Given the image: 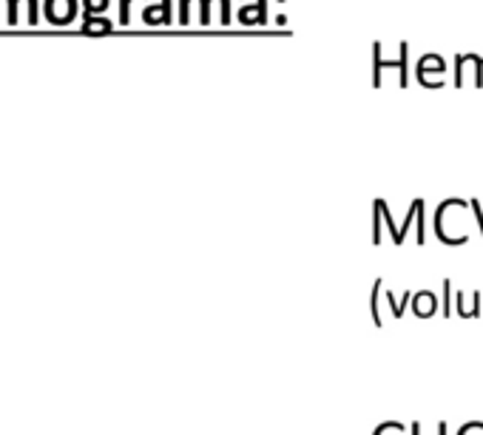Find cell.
I'll use <instances>...</instances> for the list:
<instances>
[{
    "label": "cell",
    "mask_w": 483,
    "mask_h": 435,
    "mask_svg": "<svg viewBox=\"0 0 483 435\" xmlns=\"http://www.w3.org/2000/svg\"><path fill=\"white\" fill-rule=\"evenodd\" d=\"M43 11L54 26H68L77 14V0H46Z\"/></svg>",
    "instance_id": "6da1fadb"
},
{
    "label": "cell",
    "mask_w": 483,
    "mask_h": 435,
    "mask_svg": "<svg viewBox=\"0 0 483 435\" xmlns=\"http://www.w3.org/2000/svg\"><path fill=\"white\" fill-rule=\"evenodd\" d=\"M410 304H412V313L418 319H430V316H435L441 310V302H438V296L432 290H415Z\"/></svg>",
    "instance_id": "7a4b0ae2"
},
{
    "label": "cell",
    "mask_w": 483,
    "mask_h": 435,
    "mask_svg": "<svg viewBox=\"0 0 483 435\" xmlns=\"http://www.w3.org/2000/svg\"><path fill=\"white\" fill-rule=\"evenodd\" d=\"M455 310H458V316H464V319L481 316V290H472V293L455 290Z\"/></svg>",
    "instance_id": "3957f363"
},
{
    "label": "cell",
    "mask_w": 483,
    "mask_h": 435,
    "mask_svg": "<svg viewBox=\"0 0 483 435\" xmlns=\"http://www.w3.org/2000/svg\"><path fill=\"white\" fill-rule=\"evenodd\" d=\"M40 6L37 0H14V26H37Z\"/></svg>",
    "instance_id": "277c9868"
},
{
    "label": "cell",
    "mask_w": 483,
    "mask_h": 435,
    "mask_svg": "<svg viewBox=\"0 0 483 435\" xmlns=\"http://www.w3.org/2000/svg\"><path fill=\"white\" fill-rule=\"evenodd\" d=\"M381 296H384V279H375V282H373V290H370V316H373L375 327H384V316H381Z\"/></svg>",
    "instance_id": "5b68a950"
},
{
    "label": "cell",
    "mask_w": 483,
    "mask_h": 435,
    "mask_svg": "<svg viewBox=\"0 0 483 435\" xmlns=\"http://www.w3.org/2000/svg\"><path fill=\"white\" fill-rule=\"evenodd\" d=\"M384 299H387V304H390V313H393L395 319H401V316L407 313V304L412 302V290H404L401 296H395L393 290H384Z\"/></svg>",
    "instance_id": "8992f818"
},
{
    "label": "cell",
    "mask_w": 483,
    "mask_h": 435,
    "mask_svg": "<svg viewBox=\"0 0 483 435\" xmlns=\"http://www.w3.org/2000/svg\"><path fill=\"white\" fill-rule=\"evenodd\" d=\"M441 290H444L441 316H452V313H455V287H452V279H444V282H441Z\"/></svg>",
    "instance_id": "52a82bcc"
},
{
    "label": "cell",
    "mask_w": 483,
    "mask_h": 435,
    "mask_svg": "<svg viewBox=\"0 0 483 435\" xmlns=\"http://www.w3.org/2000/svg\"><path fill=\"white\" fill-rule=\"evenodd\" d=\"M373 435H410V427L401 421H381Z\"/></svg>",
    "instance_id": "ba28073f"
},
{
    "label": "cell",
    "mask_w": 483,
    "mask_h": 435,
    "mask_svg": "<svg viewBox=\"0 0 483 435\" xmlns=\"http://www.w3.org/2000/svg\"><path fill=\"white\" fill-rule=\"evenodd\" d=\"M111 29V23L105 20V17H94V14H88L85 20H83V31H108Z\"/></svg>",
    "instance_id": "9c48e42d"
},
{
    "label": "cell",
    "mask_w": 483,
    "mask_h": 435,
    "mask_svg": "<svg viewBox=\"0 0 483 435\" xmlns=\"http://www.w3.org/2000/svg\"><path fill=\"white\" fill-rule=\"evenodd\" d=\"M0 23L14 26V0H0Z\"/></svg>",
    "instance_id": "30bf717a"
},
{
    "label": "cell",
    "mask_w": 483,
    "mask_h": 435,
    "mask_svg": "<svg viewBox=\"0 0 483 435\" xmlns=\"http://www.w3.org/2000/svg\"><path fill=\"white\" fill-rule=\"evenodd\" d=\"M410 435H424V424H421V421H412ZM435 435H450V424H447V421H441V424H438V433Z\"/></svg>",
    "instance_id": "8fae6325"
},
{
    "label": "cell",
    "mask_w": 483,
    "mask_h": 435,
    "mask_svg": "<svg viewBox=\"0 0 483 435\" xmlns=\"http://www.w3.org/2000/svg\"><path fill=\"white\" fill-rule=\"evenodd\" d=\"M83 6H85V14H100L108 9V0H83Z\"/></svg>",
    "instance_id": "7c38bea8"
},
{
    "label": "cell",
    "mask_w": 483,
    "mask_h": 435,
    "mask_svg": "<svg viewBox=\"0 0 483 435\" xmlns=\"http://www.w3.org/2000/svg\"><path fill=\"white\" fill-rule=\"evenodd\" d=\"M455 435H483V421H467Z\"/></svg>",
    "instance_id": "4fadbf2b"
},
{
    "label": "cell",
    "mask_w": 483,
    "mask_h": 435,
    "mask_svg": "<svg viewBox=\"0 0 483 435\" xmlns=\"http://www.w3.org/2000/svg\"><path fill=\"white\" fill-rule=\"evenodd\" d=\"M469 205H472V211H475V219H478V225H481V236H483V208H481V203H478V200H472Z\"/></svg>",
    "instance_id": "5bb4252c"
},
{
    "label": "cell",
    "mask_w": 483,
    "mask_h": 435,
    "mask_svg": "<svg viewBox=\"0 0 483 435\" xmlns=\"http://www.w3.org/2000/svg\"><path fill=\"white\" fill-rule=\"evenodd\" d=\"M128 6H131V0H123V3H120V20H123V23H128Z\"/></svg>",
    "instance_id": "9a60e30c"
}]
</instances>
